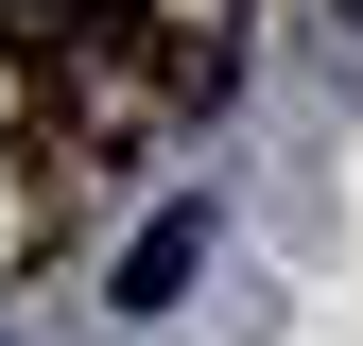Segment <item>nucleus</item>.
<instances>
[{"mask_svg": "<svg viewBox=\"0 0 363 346\" xmlns=\"http://www.w3.org/2000/svg\"><path fill=\"white\" fill-rule=\"evenodd\" d=\"M191 260H208V208H156V225L121 242V312H173V294H191Z\"/></svg>", "mask_w": 363, "mask_h": 346, "instance_id": "f257e3e1", "label": "nucleus"}]
</instances>
